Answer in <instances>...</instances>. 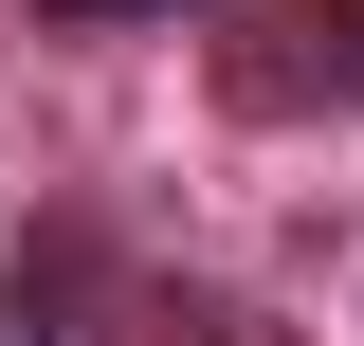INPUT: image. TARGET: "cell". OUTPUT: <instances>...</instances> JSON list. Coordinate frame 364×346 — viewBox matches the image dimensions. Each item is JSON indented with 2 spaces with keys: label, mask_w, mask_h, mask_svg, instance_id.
I'll list each match as a JSON object with an SVG mask.
<instances>
[{
  "label": "cell",
  "mask_w": 364,
  "mask_h": 346,
  "mask_svg": "<svg viewBox=\"0 0 364 346\" xmlns=\"http://www.w3.org/2000/svg\"><path fill=\"white\" fill-rule=\"evenodd\" d=\"M73 19H128V0H73Z\"/></svg>",
  "instance_id": "1"
}]
</instances>
